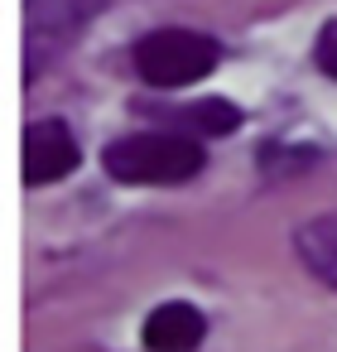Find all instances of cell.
Here are the masks:
<instances>
[{"label": "cell", "mask_w": 337, "mask_h": 352, "mask_svg": "<svg viewBox=\"0 0 337 352\" xmlns=\"http://www.w3.org/2000/svg\"><path fill=\"white\" fill-rule=\"evenodd\" d=\"M313 58H318V68L337 82V20L323 25V34H318V44H313Z\"/></svg>", "instance_id": "52a82bcc"}, {"label": "cell", "mask_w": 337, "mask_h": 352, "mask_svg": "<svg viewBox=\"0 0 337 352\" xmlns=\"http://www.w3.org/2000/svg\"><path fill=\"white\" fill-rule=\"evenodd\" d=\"M82 164V150L63 121H30L25 126V184H58Z\"/></svg>", "instance_id": "3957f363"}, {"label": "cell", "mask_w": 337, "mask_h": 352, "mask_svg": "<svg viewBox=\"0 0 337 352\" xmlns=\"http://www.w3.org/2000/svg\"><path fill=\"white\" fill-rule=\"evenodd\" d=\"M145 347L150 352H193L202 338H207V318L193 309V304H183V299H169V304H159L150 318H145Z\"/></svg>", "instance_id": "277c9868"}, {"label": "cell", "mask_w": 337, "mask_h": 352, "mask_svg": "<svg viewBox=\"0 0 337 352\" xmlns=\"http://www.w3.org/2000/svg\"><path fill=\"white\" fill-rule=\"evenodd\" d=\"M178 121H188V135H231V131L241 126V111H236L231 102L207 97V102L183 107V111H178Z\"/></svg>", "instance_id": "8992f818"}, {"label": "cell", "mask_w": 337, "mask_h": 352, "mask_svg": "<svg viewBox=\"0 0 337 352\" xmlns=\"http://www.w3.org/2000/svg\"><path fill=\"white\" fill-rule=\"evenodd\" d=\"M222 49L207 34L193 30H154L135 44V73L150 87H188L217 68Z\"/></svg>", "instance_id": "7a4b0ae2"}, {"label": "cell", "mask_w": 337, "mask_h": 352, "mask_svg": "<svg viewBox=\"0 0 337 352\" xmlns=\"http://www.w3.org/2000/svg\"><path fill=\"white\" fill-rule=\"evenodd\" d=\"M106 174L116 184H183L202 174L207 155L183 131H135L106 145Z\"/></svg>", "instance_id": "6da1fadb"}, {"label": "cell", "mask_w": 337, "mask_h": 352, "mask_svg": "<svg viewBox=\"0 0 337 352\" xmlns=\"http://www.w3.org/2000/svg\"><path fill=\"white\" fill-rule=\"evenodd\" d=\"M294 246H299L303 265L337 289V212H323V217L303 222L299 236H294Z\"/></svg>", "instance_id": "5b68a950"}]
</instances>
